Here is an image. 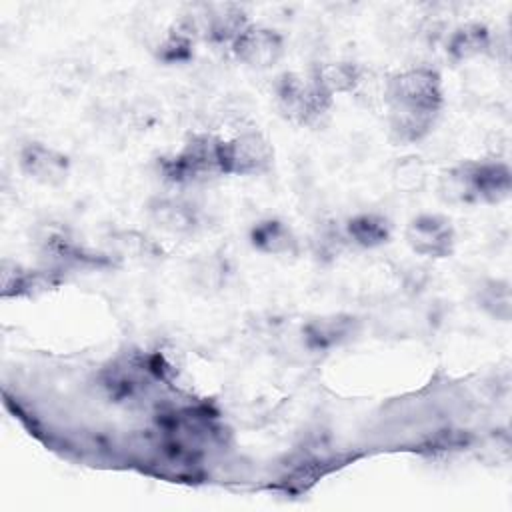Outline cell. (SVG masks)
<instances>
[{"instance_id":"obj_1","label":"cell","mask_w":512,"mask_h":512,"mask_svg":"<svg viewBox=\"0 0 512 512\" xmlns=\"http://www.w3.org/2000/svg\"><path fill=\"white\" fill-rule=\"evenodd\" d=\"M510 190L512 172L502 160H466L438 178V192L450 204H498Z\"/></svg>"},{"instance_id":"obj_2","label":"cell","mask_w":512,"mask_h":512,"mask_svg":"<svg viewBox=\"0 0 512 512\" xmlns=\"http://www.w3.org/2000/svg\"><path fill=\"white\" fill-rule=\"evenodd\" d=\"M222 138L210 132H194L174 154L158 158V170L172 184H200L222 176L220 170Z\"/></svg>"},{"instance_id":"obj_3","label":"cell","mask_w":512,"mask_h":512,"mask_svg":"<svg viewBox=\"0 0 512 512\" xmlns=\"http://www.w3.org/2000/svg\"><path fill=\"white\" fill-rule=\"evenodd\" d=\"M274 96L280 114L300 126L316 124L334 102L310 74L300 72H282L274 82Z\"/></svg>"},{"instance_id":"obj_4","label":"cell","mask_w":512,"mask_h":512,"mask_svg":"<svg viewBox=\"0 0 512 512\" xmlns=\"http://www.w3.org/2000/svg\"><path fill=\"white\" fill-rule=\"evenodd\" d=\"M388 106L440 112L444 106L442 76L430 66H412L392 72L384 82Z\"/></svg>"},{"instance_id":"obj_5","label":"cell","mask_w":512,"mask_h":512,"mask_svg":"<svg viewBox=\"0 0 512 512\" xmlns=\"http://www.w3.org/2000/svg\"><path fill=\"white\" fill-rule=\"evenodd\" d=\"M274 164L270 140L256 128L240 130L220 142L222 176H260Z\"/></svg>"},{"instance_id":"obj_6","label":"cell","mask_w":512,"mask_h":512,"mask_svg":"<svg viewBox=\"0 0 512 512\" xmlns=\"http://www.w3.org/2000/svg\"><path fill=\"white\" fill-rule=\"evenodd\" d=\"M406 244L424 258H448L456 248V232L452 222L442 214H418L404 230Z\"/></svg>"},{"instance_id":"obj_7","label":"cell","mask_w":512,"mask_h":512,"mask_svg":"<svg viewBox=\"0 0 512 512\" xmlns=\"http://www.w3.org/2000/svg\"><path fill=\"white\" fill-rule=\"evenodd\" d=\"M230 50L244 66L268 70L284 56V38L274 28L248 24L230 44Z\"/></svg>"},{"instance_id":"obj_8","label":"cell","mask_w":512,"mask_h":512,"mask_svg":"<svg viewBox=\"0 0 512 512\" xmlns=\"http://www.w3.org/2000/svg\"><path fill=\"white\" fill-rule=\"evenodd\" d=\"M18 166L24 176L42 186H60L70 174V158L44 142H26L18 152Z\"/></svg>"},{"instance_id":"obj_9","label":"cell","mask_w":512,"mask_h":512,"mask_svg":"<svg viewBox=\"0 0 512 512\" xmlns=\"http://www.w3.org/2000/svg\"><path fill=\"white\" fill-rule=\"evenodd\" d=\"M194 22L198 36L212 44H232L236 36L250 24L244 8L232 2L202 6V14L194 16Z\"/></svg>"},{"instance_id":"obj_10","label":"cell","mask_w":512,"mask_h":512,"mask_svg":"<svg viewBox=\"0 0 512 512\" xmlns=\"http://www.w3.org/2000/svg\"><path fill=\"white\" fill-rule=\"evenodd\" d=\"M146 212L150 222L168 234L184 236V234L196 232L200 226V214L196 206L180 198H172V196L152 198L146 206Z\"/></svg>"},{"instance_id":"obj_11","label":"cell","mask_w":512,"mask_h":512,"mask_svg":"<svg viewBox=\"0 0 512 512\" xmlns=\"http://www.w3.org/2000/svg\"><path fill=\"white\" fill-rule=\"evenodd\" d=\"M492 50V32L482 22H464L446 38V56L460 64L484 56Z\"/></svg>"},{"instance_id":"obj_12","label":"cell","mask_w":512,"mask_h":512,"mask_svg":"<svg viewBox=\"0 0 512 512\" xmlns=\"http://www.w3.org/2000/svg\"><path fill=\"white\" fill-rule=\"evenodd\" d=\"M308 74L332 98L338 94H352L364 84V68L350 60L318 62Z\"/></svg>"},{"instance_id":"obj_13","label":"cell","mask_w":512,"mask_h":512,"mask_svg":"<svg viewBox=\"0 0 512 512\" xmlns=\"http://www.w3.org/2000/svg\"><path fill=\"white\" fill-rule=\"evenodd\" d=\"M440 112L388 106L390 136L398 144H416L424 140L438 122Z\"/></svg>"},{"instance_id":"obj_14","label":"cell","mask_w":512,"mask_h":512,"mask_svg":"<svg viewBox=\"0 0 512 512\" xmlns=\"http://www.w3.org/2000/svg\"><path fill=\"white\" fill-rule=\"evenodd\" d=\"M248 240L254 250L268 256H294L298 252L296 234L278 218L256 222L248 232Z\"/></svg>"},{"instance_id":"obj_15","label":"cell","mask_w":512,"mask_h":512,"mask_svg":"<svg viewBox=\"0 0 512 512\" xmlns=\"http://www.w3.org/2000/svg\"><path fill=\"white\" fill-rule=\"evenodd\" d=\"M198 28L192 14L180 16L156 46V58L164 64H184L194 54Z\"/></svg>"},{"instance_id":"obj_16","label":"cell","mask_w":512,"mask_h":512,"mask_svg":"<svg viewBox=\"0 0 512 512\" xmlns=\"http://www.w3.org/2000/svg\"><path fill=\"white\" fill-rule=\"evenodd\" d=\"M356 332V318L346 314H332L310 320L304 326L306 346L310 350H330L340 346Z\"/></svg>"},{"instance_id":"obj_17","label":"cell","mask_w":512,"mask_h":512,"mask_svg":"<svg viewBox=\"0 0 512 512\" xmlns=\"http://www.w3.org/2000/svg\"><path fill=\"white\" fill-rule=\"evenodd\" d=\"M344 236L360 246V248H378L386 244L392 236V226L388 218L376 212H360L346 220L344 224Z\"/></svg>"},{"instance_id":"obj_18","label":"cell","mask_w":512,"mask_h":512,"mask_svg":"<svg viewBox=\"0 0 512 512\" xmlns=\"http://www.w3.org/2000/svg\"><path fill=\"white\" fill-rule=\"evenodd\" d=\"M58 284L54 272H36L22 270L18 264L4 260L2 264V296H30L38 290H46L48 286Z\"/></svg>"},{"instance_id":"obj_19","label":"cell","mask_w":512,"mask_h":512,"mask_svg":"<svg viewBox=\"0 0 512 512\" xmlns=\"http://www.w3.org/2000/svg\"><path fill=\"white\" fill-rule=\"evenodd\" d=\"M476 302L484 312L506 322L512 308L510 284L506 280H486L476 292Z\"/></svg>"},{"instance_id":"obj_20","label":"cell","mask_w":512,"mask_h":512,"mask_svg":"<svg viewBox=\"0 0 512 512\" xmlns=\"http://www.w3.org/2000/svg\"><path fill=\"white\" fill-rule=\"evenodd\" d=\"M392 178L398 188L412 192V190L422 188V184L426 180V168L420 158L408 156V158H402L396 162V166L392 170Z\"/></svg>"},{"instance_id":"obj_21","label":"cell","mask_w":512,"mask_h":512,"mask_svg":"<svg viewBox=\"0 0 512 512\" xmlns=\"http://www.w3.org/2000/svg\"><path fill=\"white\" fill-rule=\"evenodd\" d=\"M114 240H116V246L122 256H130V258H138V260L158 256V246L150 238H146L138 232H132V230L120 232V234H116Z\"/></svg>"}]
</instances>
